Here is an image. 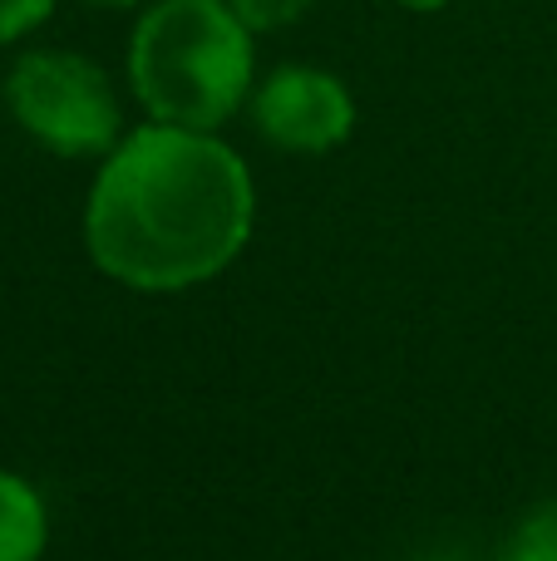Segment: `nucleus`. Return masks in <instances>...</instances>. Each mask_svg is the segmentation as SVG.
Masks as SVG:
<instances>
[{
  "label": "nucleus",
  "mask_w": 557,
  "mask_h": 561,
  "mask_svg": "<svg viewBox=\"0 0 557 561\" xmlns=\"http://www.w3.org/2000/svg\"><path fill=\"white\" fill-rule=\"evenodd\" d=\"M257 35H276V30H292L296 20H306V10L316 0H227Z\"/></svg>",
  "instance_id": "0eeeda50"
},
{
  "label": "nucleus",
  "mask_w": 557,
  "mask_h": 561,
  "mask_svg": "<svg viewBox=\"0 0 557 561\" xmlns=\"http://www.w3.org/2000/svg\"><path fill=\"white\" fill-rule=\"evenodd\" d=\"M0 104L55 158H104L128 134L114 75L65 45L25 49L0 84Z\"/></svg>",
  "instance_id": "7ed1b4c3"
},
{
  "label": "nucleus",
  "mask_w": 557,
  "mask_h": 561,
  "mask_svg": "<svg viewBox=\"0 0 557 561\" xmlns=\"http://www.w3.org/2000/svg\"><path fill=\"white\" fill-rule=\"evenodd\" d=\"M49 547V507L30 478L0 468V561H39Z\"/></svg>",
  "instance_id": "39448f33"
},
{
  "label": "nucleus",
  "mask_w": 557,
  "mask_h": 561,
  "mask_svg": "<svg viewBox=\"0 0 557 561\" xmlns=\"http://www.w3.org/2000/svg\"><path fill=\"white\" fill-rule=\"evenodd\" d=\"M124 79L148 118L223 134L257 89V30L227 0H148Z\"/></svg>",
  "instance_id": "f03ea898"
},
{
  "label": "nucleus",
  "mask_w": 557,
  "mask_h": 561,
  "mask_svg": "<svg viewBox=\"0 0 557 561\" xmlns=\"http://www.w3.org/2000/svg\"><path fill=\"white\" fill-rule=\"evenodd\" d=\"M400 10H410V15H440V10H450L454 0H395Z\"/></svg>",
  "instance_id": "1a4fd4ad"
},
{
  "label": "nucleus",
  "mask_w": 557,
  "mask_h": 561,
  "mask_svg": "<svg viewBox=\"0 0 557 561\" xmlns=\"http://www.w3.org/2000/svg\"><path fill=\"white\" fill-rule=\"evenodd\" d=\"M247 118L262 134V144L321 158L355 134V94L341 75L321 65H276L272 75L257 79Z\"/></svg>",
  "instance_id": "20e7f679"
},
{
  "label": "nucleus",
  "mask_w": 557,
  "mask_h": 561,
  "mask_svg": "<svg viewBox=\"0 0 557 561\" xmlns=\"http://www.w3.org/2000/svg\"><path fill=\"white\" fill-rule=\"evenodd\" d=\"M257 227V183L223 134L183 124L128 128L84 197V252L109 280L178 296L223 276Z\"/></svg>",
  "instance_id": "f257e3e1"
},
{
  "label": "nucleus",
  "mask_w": 557,
  "mask_h": 561,
  "mask_svg": "<svg viewBox=\"0 0 557 561\" xmlns=\"http://www.w3.org/2000/svg\"><path fill=\"white\" fill-rule=\"evenodd\" d=\"M84 5H94V10H144L148 0H84Z\"/></svg>",
  "instance_id": "9d476101"
},
{
  "label": "nucleus",
  "mask_w": 557,
  "mask_h": 561,
  "mask_svg": "<svg viewBox=\"0 0 557 561\" xmlns=\"http://www.w3.org/2000/svg\"><path fill=\"white\" fill-rule=\"evenodd\" d=\"M55 10H59V0H0V45H20Z\"/></svg>",
  "instance_id": "6e6552de"
},
{
  "label": "nucleus",
  "mask_w": 557,
  "mask_h": 561,
  "mask_svg": "<svg viewBox=\"0 0 557 561\" xmlns=\"http://www.w3.org/2000/svg\"><path fill=\"white\" fill-rule=\"evenodd\" d=\"M493 561H557V503H538L509 527Z\"/></svg>",
  "instance_id": "423d86ee"
}]
</instances>
